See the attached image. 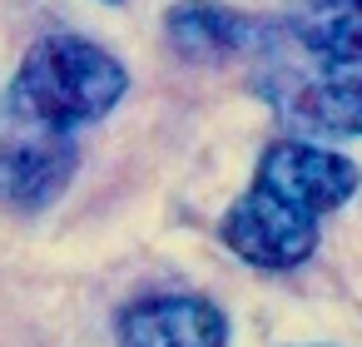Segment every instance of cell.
<instances>
[{"mask_svg":"<svg viewBox=\"0 0 362 347\" xmlns=\"http://www.w3.org/2000/svg\"><path fill=\"white\" fill-rule=\"evenodd\" d=\"M362 184V169L327 144L278 139L263 149L248 189L223 208L218 238L248 268L288 273L317 253L322 218L337 213Z\"/></svg>","mask_w":362,"mask_h":347,"instance_id":"obj_1","label":"cell"},{"mask_svg":"<svg viewBox=\"0 0 362 347\" xmlns=\"http://www.w3.org/2000/svg\"><path fill=\"white\" fill-rule=\"evenodd\" d=\"M124 95H129V70L119 65V55L95 45L90 35L60 30V35H40L16 65V80L6 90V124L75 134L105 119Z\"/></svg>","mask_w":362,"mask_h":347,"instance_id":"obj_2","label":"cell"},{"mask_svg":"<svg viewBox=\"0 0 362 347\" xmlns=\"http://www.w3.org/2000/svg\"><path fill=\"white\" fill-rule=\"evenodd\" d=\"M164 35L189 65H278L288 40L283 25L223 0H174L164 11Z\"/></svg>","mask_w":362,"mask_h":347,"instance_id":"obj_3","label":"cell"},{"mask_svg":"<svg viewBox=\"0 0 362 347\" xmlns=\"http://www.w3.org/2000/svg\"><path fill=\"white\" fill-rule=\"evenodd\" d=\"M80 144L55 129H16L0 134V204L11 213H45L75 179Z\"/></svg>","mask_w":362,"mask_h":347,"instance_id":"obj_4","label":"cell"},{"mask_svg":"<svg viewBox=\"0 0 362 347\" xmlns=\"http://www.w3.org/2000/svg\"><path fill=\"white\" fill-rule=\"evenodd\" d=\"M228 312L204 293H149L115 312L119 347H228Z\"/></svg>","mask_w":362,"mask_h":347,"instance_id":"obj_5","label":"cell"},{"mask_svg":"<svg viewBox=\"0 0 362 347\" xmlns=\"http://www.w3.org/2000/svg\"><path fill=\"white\" fill-rule=\"evenodd\" d=\"M283 35L322 70L362 65V0H288Z\"/></svg>","mask_w":362,"mask_h":347,"instance_id":"obj_6","label":"cell"},{"mask_svg":"<svg viewBox=\"0 0 362 347\" xmlns=\"http://www.w3.org/2000/svg\"><path fill=\"white\" fill-rule=\"evenodd\" d=\"M278 110L317 139H362V70H322L313 80H293L278 95Z\"/></svg>","mask_w":362,"mask_h":347,"instance_id":"obj_7","label":"cell"},{"mask_svg":"<svg viewBox=\"0 0 362 347\" xmlns=\"http://www.w3.org/2000/svg\"><path fill=\"white\" fill-rule=\"evenodd\" d=\"M105 6H119V0H105Z\"/></svg>","mask_w":362,"mask_h":347,"instance_id":"obj_8","label":"cell"}]
</instances>
